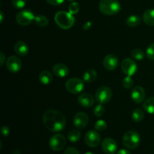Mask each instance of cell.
Listing matches in <instances>:
<instances>
[{
	"label": "cell",
	"mask_w": 154,
	"mask_h": 154,
	"mask_svg": "<svg viewBox=\"0 0 154 154\" xmlns=\"http://www.w3.org/2000/svg\"><path fill=\"white\" fill-rule=\"evenodd\" d=\"M43 123L49 131L59 132L66 127V119L61 112L57 110H48L43 115Z\"/></svg>",
	"instance_id": "1"
},
{
	"label": "cell",
	"mask_w": 154,
	"mask_h": 154,
	"mask_svg": "<svg viewBox=\"0 0 154 154\" xmlns=\"http://www.w3.org/2000/svg\"><path fill=\"white\" fill-rule=\"evenodd\" d=\"M54 20L57 25L63 29H69L72 28L75 21L73 14L66 11L57 12L54 17Z\"/></svg>",
	"instance_id": "2"
},
{
	"label": "cell",
	"mask_w": 154,
	"mask_h": 154,
	"mask_svg": "<svg viewBox=\"0 0 154 154\" xmlns=\"http://www.w3.org/2000/svg\"><path fill=\"white\" fill-rule=\"evenodd\" d=\"M121 9L118 0H101L99 2V10L106 15H114Z\"/></svg>",
	"instance_id": "3"
},
{
	"label": "cell",
	"mask_w": 154,
	"mask_h": 154,
	"mask_svg": "<svg viewBox=\"0 0 154 154\" xmlns=\"http://www.w3.org/2000/svg\"><path fill=\"white\" fill-rule=\"evenodd\" d=\"M141 138L139 134L134 130L126 132L123 137V143L125 147L130 150H134L139 146Z\"/></svg>",
	"instance_id": "4"
},
{
	"label": "cell",
	"mask_w": 154,
	"mask_h": 154,
	"mask_svg": "<svg viewBox=\"0 0 154 154\" xmlns=\"http://www.w3.org/2000/svg\"><path fill=\"white\" fill-rule=\"evenodd\" d=\"M66 89L68 92L72 94H78L84 90L85 84L84 80L73 78L68 80L66 83Z\"/></svg>",
	"instance_id": "5"
},
{
	"label": "cell",
	"mask_w": 154,
	"mask_h": 154,
	"mask_svg": "<svg viewBox=\"0 0 154 154\" xmlns=\"http://www.w3.org/2000/svg\"><path fill=\"white\" fill-rule=\"evenodd\" d=\"M96 99V102L99 104H106L111 100L112 97V91L111 88L108 87H101L96 92V96H95Z\"/></svg>",
	"instance_id": "6"
},
{
	"label": "cell",
	"mask_w": 154,
	"mask_h": 154,
	"mask_svg": "<svg viewBox=\"0 0 154 154\" xmlns=\"http://www.w3.org/2000/svg\"><path fill=\"white\" fill-rule=\"evenodd\" d=\"M32 12L29 10H22L16 15V21L20 26H28L35 20Z\"/></svg>",
	"instance_id": "7"
},
{
	"label": "cell",
	"mask_w": 154,
	"mask_h": 154,
	"mask_svg": "<svg viewBox=\"0 0 154 154\" xmlns=\"http://www.w3.org/2000/svg\"><path fill=\"white\" fill-rule=\"evenodd\" d=\"M66 138L61 134H55L49 141V146L51 150L54 151H60L66 146Z\"/></svg>",
	"instance_id": "8"
},
{
	"label": "cell",
	"mask_w": 154,
	"mask_h": 154,
	"mask_svg": "<svg viewBox=\"0 0 154 154\" xmlns=\"http://www.w3.org/2000/svg\"><path fill=\"white\" fill-rule=\"evenodd\" d=\"M121 69L125 75L127 76H132L137 72L138 66L132 59L126 58L122 62Z\"/></svg>",
	"instance_id": "9"
},
{
	"label": "cell",
	"mask_w": 154,
	"mask_h": 154,
	"mask_svg": "<svg viewBox=\"0 0 154 154\" xmlns=\"http://www.w3.org/2000/svg\"><path fill=\"white\" fill-rule=\"evenodd\" d=\"M101 141V137L97 130H90L85 135V142L90 147H96Z\"/></svg>",
	"instance_id": "10"
},
{
	"label": "cell",
	"mask_w": 154,
	"mask_h": 154,
	"mask_svg": "<svg viewBox=\"0 0 154 154\" xmlns=\"http://www.w3.org/2000/svg\"><path fill=\"white\" fill-rule=\"evenodd\" d=\"M6 67L8 70L12 73H17L20 72L22 68L21 60L16 56H11L7 59L6 61Z\"/></svg>",
	"instance_id": "11"
},
{
	"label": "cell",
	"mask_w": 154,
	"mask_h": 154,
	"mask_svg": "<svg viewBox=\"0 0 154 154\" xmlns=\"http://www.w3.org/2000/svg\"><path fill=\"white\" fill-rule=\"evenodd\" d=\"M89 122V117L86 113L82 112H78L75 114L74 117L73 123L74 126L78 129H82L87 126Z\"/></svg>",
	"instance_id": "12"
},
{
	"label": "cell",
	"mask_w": 154,
	"mask_h": 154,
	"mask_svg": "<svg viewBox=\"0 0 154 154\" xmlns=\"http://www.w3.org/2000/svg\"><path fill=\"white\" fill-rule=\"evenodd\" d=\"M119 65V60L114 54H108L104 58L103 66L108 71H114Z\"/></svg>",
	"instance_id": "13"
},
{
	"label": "cell",
	"mask_w": 154,
	"mask_h": 154,
	"mask_svg": "<svg viewBox=\"0 0 154 154\" xmlns=\"http://www.w3.org/2000/svg\"><path fill=\"white\" fill-rule=\"evenodd\" d=\"M102 149L106 154H114L117 150V144L113 138H107L102 141Z\"/></svg>",
	"instance_id": "14"
},
{
	"label": "cell",
	"mask_w": 154,
	"mask_h": 154,
	"mask_svg": "<svg viewBox=\"0 0 154 154\" xmlns=\"http://www.w3.org/2000/svg\"><path fill=\"white\" fill-rule=\"evenodd\" d=\"M78 102L84 108H89L94 105L95 99L90 93H84L78 96Z\"/></svg>",
	"instance_id": "15"
},
{
	"label": "cell",
	"mask_w": 154,
	"mask_h": 154,
	"mask_svg": "<svg viewBox=\"0 0 154 154\" xmlns=\"http://www.w3.org/2000/svg\"><path fill=\"white\" fill-rule=\"evenodd\" d=\"M145 90L142 87L138 86V87H135L132 89V93H131V97L135 103L142 102L145 99Z\"/></svg>",
	"instance_id": "16"
},
{
	"label": "cell",
	"mask_w": 154,
	"mask_h": 154,
	"mask_svg": "<svg viewBox=\"0 0 154 154\" xmlns=\"http://www.w3.org/2000/svg\"><path fill=\"white\" fill-rule=\"evenodd\" d=\"M52 71L58 78H65L69 74V69L63 63H57L54 65L52 68Z\"/></svg>",
	"instance_id": "17"
},
{
	"label": "cell",
	"mask_w": 154,
	"mask_h": 154,
	"mask_svg": "<svg viewBox=\"0 0 154 154\" xmlns=\"http://www.w3.org/2000/svg\"><path fill=\"white\" fill-rule=\"evenodd\" d=\"M14 49L15 53L20 57H24V56L27 55L29 51L26 44L22 41L17 42L15 43L14 47Z\"/></svg>",
	"instance_id": "18"
},
{
	"label": "cell",
	"mask_w": 154,
	"mask_h": 154,
	"mask_svg": "<svg viewBox=\"0 0 154 154\" xmlns=\"http://www.w3.org/2000/svg\"><path fill=\"white\" fill-rule=\"evenodd\" d=\"M39 81L44 85H48L53 81V75L49 71L44 70L39 74L38 76Z\"/></svg>",
	"instance_id": "19"
},
{
	"label": "cell",
	"mask_w": 154,
	"mask_h": 154,
	"mask_svg": "<svg viewBox=\"0 0 154 154\" xmlns=\"http://www.w3.org/2000/svg\"><path fill=\"white\" fill-rule=\"evenodd\" d=\"M143 20L147 25L154 26V9H147L143 14Z\"/></svg>",
	"instance_id": "20"
},
{
	"label": "cell",
	"mask_w": 154,
	"mask_h": 154,
	"mask_svg": "<svg viewBox=\"0 0 154 154\" xmlns=\"http://www.w3.org/2000/svg\"><path fill=\"white\" fill-rule=\"evenodd\" d=\"M97 77V72L94 69H88L83 75V80L86 83H92L96 80Z\"/></svg>",
	"instance_id": "21"
},
{
	"label": "cell",
	"mask_w": 154,
	"mask_h": 154,
	"mask_svg": "<svg viewBox=\"0 0 154 154\" xmlns=\"http://www.w3.org/2000/svg\"><path fill=\"white\" fill-rule=\"evenodd\" d=\"M143 109L150 114H154V97L148 98L143 103Z\"/></svg>",
	"instance_id": "22"
},
{
	"label": "cell",
	"mask_w": 154,
	"mask_h": 154,
	"mask_svg": "<svg viewBox=\"0 0 154 154\" xmlns=\"http://www.w3.org/2000/svg\"><path fill=\"white\" fill-rule=\"evenodd\" d=\"M141 23V18L138 15H130L127 17L126 23L129 27H136Z\"/></svg>",
	"instance_id": "23"
},
{
	"label": "cell",
	"mask_w": 154,
	"mask_h": 154,
	"mask_svg": "<svg viewBox=\"0 0 154 154\" xmlns=\"http://www.w3.org/2000/svg\"><path fill=\"white\" fill-rule=\"evenodd\" d=\"M81 138V132L77 129H73L71 130L68 134V139L69 140L70 142L76 143Z\"/></svg>",
	"instance_id": "24"
},
{
	"label": "cell",
	"mask_w": 154,
	"mask_h": 154,
	"mask_svg": "<svg viewBox=\"0 0 154 154\" xmlns=\"http://www.w3.org/2000/svg\"><path fill=\"white\" fill-rule=\"evenodd\" d=\"M35 23L40 27H45L48 24L49 21L48 19L45 16V15L39 14L35 17Z\"/></svg>",
	"instance_id": "25"
},
{
	"label": "cell",
	"mask_w": 154,
	"mask_h": 154,
	"mask_svg": "<svg viewBox=\"0 0 154 154\" xmlns=\"http://www.w3.org/2000/svg\"><path fill=\"white\" fill-rule=\"evenodd\" d=\"M144 112L141 108H137L132 112V118L135 122H140L144 119Z\"/></svg>",
	"instance_id": "26"
},
{
	"label": "cell",
	"mask_w": 154,
	"mask_h": 154,
	"mask_svg": "<svg viewBox=\"0 0 154 154\" xmlns=\"http://www.w3.org/2000/svg\"><path fill=\"white\" fill-rule=\"evenodd\" d=\"M131 56L134 60H138V61H141L144 59V51H141V49H138V48L132 50V51L131 52Z\"/></svg>",
	"instance_id": "27"
},
{
	"label": "cell",
	"mask_w": 154,
	"mask_h": 154,
	"mask_svg": "<svg viewBox=\"0 0 154 154\" xmlns=\"http://www.w3.org/2000/svg\"><path fill=\"white\" fill-rule=\"evenodd\" d=\"M94 127L96 130L99 132H103L107 129V123L103 120H99L96 122Z\"/></svg>",
	"instance_id": "28"
},
{
	"label": "cell",
	"mask_w": 154,
	"mask_h": 154,
	"mask_svg": "<svg viewBox=\"0 0 154 154\" xmlns=\"http://www.w3.org/2000/svg\"><path fill=\"white\" fill-rule=\"evenodd\" d=\"M93 113H94L95 116L98 117H101L105 114V108H104L102 104H99V105H96L95 107L94 110H93Z\"/></svg>",
	"instance_id": "29"
},
{
	"label": "cell",
	"mask_w": 154,
	"mask_h": 154,
	"mask_svg": "<svg viewBox=\"0 0 154 154\" xmlns=\"http://www.w3.org/2000/svg\"><path fill=\"white\" fill-rule=\"evenodd\" d=\"M133 84L134 81L132 76H127V75H126V78H124V79L123 80V82H122V85L125 89H130L133 86Z\"/></svg>",
	"instance_id": "30"
},
{
	"label": "cell",
	"mask_w": 154,
	"mask_h": 154,
	"mask_svg": "<svg viewBox=\"0 0 154 154\" xmlns=\"http://www.w3.org/2000/svg\"><path fill=\"white\" fill-rule=\"evenodd\" d=\"M80 10V5L76 2H72L69 7V12L72 14H76Z\"/></svg>",
	"instance_id": "31"
},
{
	"label": "cell",
	"mask_w": 154,
	"mask_h": 154,
	"mask_svg": "<svg viewBox=\"0 0 154 154\" xmlns=\"http://www.w3.org/2000/svg\"><path fill=\"white\" fill-rule=\"evenodd\" d=\"M146 56L149 60H154V43L150 44L146 50Z\"/></svg>",
	"instance_id": "32"
},
{
	"label": "cell",
	"mask_w": 154,
	"mask_h": 154,
	"mask_svg": "<svg viewBox=\"0 0 154 154\" xmlns=\"http://www.w3.org/2000/svg\"><path fill=\"white\" fill-rule=\"evenodd\" d=\"M27 0H12V5L17 9H21L25 7Z\"/></svg>",
	"instance_id": "33"
},
{
	"label": "cell",
	"mask_w": 154,
	"mask_h": 154,
	"mask_svg": "<svg viewBox=\"0 0 154 154\" xmlns=\"http://www.w3.org/2000/svg\"><path fill=\"white\" fill-rule=\"evenodd\" d=\"M63 154H81L80 152L77 150L75 147H68L66 150H65Z\"/></svg>",
	"instance_id": "34"
},
{
	"label": "cell",
	"mask_w": 154,
	"mask_h": 154,
	"mask_svg": "<svg viewBox=\"0 0 154 154\" xmlns=\"http://www.w3.org/2000/svg\"><path fill=\"white\" fill-rule=\"evenodd\" d=\"M46 1L47 2L52 5H60L64 2L65 0H46Z\"/></svg>",
	"instance_id": "35"
},
{
	"label": "cell",
	"mask_w": 154,
	"mask_h": 154,
	"mask_svg": "<svg viewBox=\"0 0 154 154\" xmlns=\"http://www.w3.org/2000/svg\"><path fill=\"white\" fill-rule=\"evenodd\" d=\"M1 132H2V135L3 136L7 137L8 135H9V133H10L9 128L6 126H2V129H1Z\"/></svg>",
	"instance_id": "36"
},
{
	"label": "cell",
	"mask_w": 154,
	"mask_h": 154,
	"mask_svg": "<svg viewBox=\"0 0 154 154\" xmlns=\"http://www.w3.org/2000/svg\"><path fill=\"white\" fill-rule=\"evenodd\" d=\"M117 154H131V153L130 152H129L128 150H126V149H121V150H120L118 152H117Z\"/></svg>",
	"instance_id": "37"
},
{
	"label": "cell",
	"mask_w": 154,
	"mask_h": 154,
	"mask_svg": "<svg viewBox=\"0 0 154 154\" xmlns=\"http://www.w3.org/2000/svg\"><path fill=\"white\" fill-rule=\"evenodd\" d=\"M0 60H1V65L0 66H2L4 64L5 60V54L3 52H1V54H0Z\"/></svg>",
	"instance_id": "38"
},
{
	"label": "cell",
	"mask_w": 154,
	"mask_h": 154,
	"mask_svg": "<svg viewBox=\"0 0 154 154\" xmlns=\"http://www.w3.org/2000/svg\"><path fill=\"white\" fill-rule=\"evenodd\" d=\"M3 20H4V14H3L2 11H0V22H1V23H2Z\"/></svg>",
	"instance_id": "39"
},
{
	"label": "cell",
	"mask_w": 154,
	"mask_h": 154,
	"mask_svg": "<svg viewBox=\"0 0 154 154\" xmlns=\"http://www.w3.org/2000/svg\"><path fill=\"white\" fill-rule=\"evenodd\" d=\"M90 22H88V23H87V24H86L85 26H84V28H85L86 29H87L89 28V26H90Z\"/></svg>",
	"instance_id": "40"
},
{
	"label": "cell",
	"mask_w": 154,
	"mask_h": 154,
	"mask_svg": "<svg viewBox=\"0 0 154 154\" xmlns=\"http://www.w3.org/2000/svg\"><path fill=\"white\" fill-rule=\"evenodd\" d=\"M84 154H95V153H92V152H87V153H85Z\"/></svg>",
	"instance_id": "41"
},
{
	"label": "cell",
	"mask_w": 154,
	"mask_h": 154,
	"mask_svg": "<svg viewBox=\"0 0 154 154\" xmlns=\"http://www.w3.org/2000/svg\"><path fill=\"white\" fill-rule=\"evenodd\" d=\"M69 1H75V0H69Z\"/></svg>",
	"instance_id": "42"
}]
</instances>
